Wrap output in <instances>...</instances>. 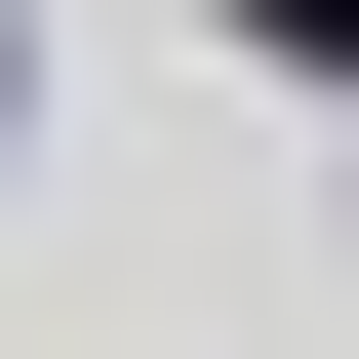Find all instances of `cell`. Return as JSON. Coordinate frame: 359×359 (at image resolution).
<instances>
[{
  "instance_id": "obj_1",
  "label": "cell",
  "mask_w": 359,
  "mask_h": 359,
  "mask_svg": "<svg viewBox=\"0 0 359 359\" xmlns=\"http://www.w3.org/2000/svg\"><path fill=\"white\" fill-rule=\"evenodd\" d=\"M280 40H359V0H280Z\"/></svg>"
}]
</instances>
